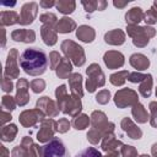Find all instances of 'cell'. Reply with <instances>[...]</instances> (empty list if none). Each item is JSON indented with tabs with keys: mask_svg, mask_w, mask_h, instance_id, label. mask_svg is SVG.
Returning a JSON list of instances; mask_svg holds the SVG:
<instances>
[{
	"mask_svg": "<svg viewBox=\"0 0 157 157\" xmlns=\"http://www.w3.org/2000/svg\"><path fill=\"white\" fill-rule=\"evenodd\" d=\"M20 65L26 74L40 75L48 66V58L44 50L37 48H28L20 55Z\"/></svg>",
	"mask_w": 157,
	"mask_h": 157,
	"instance_id": "cell-1",
	"label": "cell"
},
{
	"mask_svg": "<svg viewBox=\"0 0 157 157\" xmlns=\"http://www.w3.org/2000/svg\"><path fill=\"white\" fill-rule=\"evenodd\" d=\"M69 151L60 139H52L42 147V157H69Z\"/></svg>",
	"mask_w": 157,
	"mask_h": 157,
	"instance_id": "cell-2",
	"label": "cell"
},
{
	"mask_svg": "<svg viewBox=\"0 0 157 157\" xmlns=\"http://www.w3.org/2000/svg\"><path fill=\"white\" fill-rule=\"evenodd\" d=\"M75 157H102V155L94 147H87L85 150H81Z\"/></svg>",
	"mask_w": 157,
	"mask_h": 157,
	"instance_id": "cell-3",
	"label": "cell"
}]
</instances>
